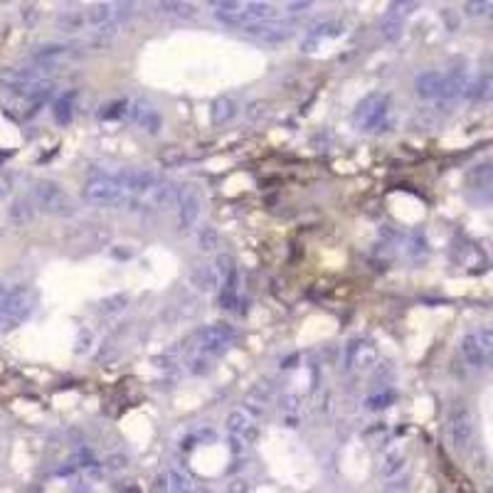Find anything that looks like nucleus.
I'll list each match as a JSON object with an SVG mask.
<instances>
[{
    "label": "nucleus",
    "mask_w": 493,
    "mask_h": 493,
    "mask_svg": "<svg viewBox=\"0 0 493 493\" xmlns=\"http://www.w3.org/2000/svg\"><path fill=\"white\" fill-rule=\"evenodd\" d=\"M33 200L35 210L44 212L52 217H74L77 215V200L67 193L57 180L50 178H40L37 183L33 185Z\"/></svg>",
    "instance_id": "nucleus-1"
},
{
    "label": "nucleus",
    "mask_w": 493,
    "mask_h": 493,
    "mask_svg": "<svg viewBox=\"0 0 493 493\" xmlns=\"http://www.w3.org/2000/svg\"><path fill=\"white\" fill-rule=\"evenodd\" d=\"M215 8V17L222 22V25H227V28H234V30H244L254 25L259 20H266V17H272V6L269 3H234V0H220V3H212Z\"/></svg>",
    "instance_id": "nucleus-2"
},
{
    "label": "nucleus",
    "mask_w": 493,
    "mask_h": 493,
    "mask_svg": "<svg viewBox=\"0 0 493 493\" xmlns=\"http://www.w3.org/2000/svg\"><path fill=\"white\" fill-rule=\"evenodd\" d=\"M234 338H237V331L225 321L202 326L200 331L193 333V353L190 355H202V358L215 361L232 348Z\"/></svg>",
    "instance_id": "nucleus-3"
},
{
    "label": "nucleus",
    "mask_w": 493,
    "mask_h": 493,
    "mask_svg": "<svg viewBox=\"0 0 493 493\" xmlns=\"http://www.w3.org/2000/svg\"><path fill=\"white\" fill-rule=\"evenodd\" d=\"M35 306H37V294L28 284H17L8 288L6 304L0 309V331H12L20 323H25L33 316Z\"/></svg>",
    "instance_id": "nucleus-4"
},
{
    "label": "nucleus",
    "mask_w": 493,
    "mask_h": 493,
    "mask_svg": "<svg viewBox=\"0 0 493 493\" xmlns=\"http://www.w3.org/2000/svg\"><path fill=\"white\" fill-rule=\"evenodd\" d=\"M82 198L92 205L99 207H119L123 205L126 200V193H123L121 185V175L116 173H99V175H92L84 183L82 188Z\"/></svg>",
    "instance_id": "nucleus-5"
},
{
    "label": "nucleus",
    "mask_w": 493,
    "mask_h": 493,
    "mask_svg": "<svg viewBox=\"0 0 493 493\" xmlns=\"http://www.w3.org/2000/svg\"><path fill=\"white\" fill-rule=\"evenodd\" d=\"M390 106H392V96L385 94V92L367 94L365 99H361L358 106H355L353 123L361 131H380L383 126H388Z\"/></svg>",
    "instance_id": "nucleus-6"
},
{
    "label": "nucleus",
    "mask_w": 493,
    "mask_h": 493,
    "mask_svg": "<svg viewBox=\"0 0 493 493\" xmlns=\"http://www.w3.org/2000/svg\"><path fill=\"white\" fill-rule=\"evenodd\" d=\"M461 355L469 367L483 370L493 358V331L488 326L474 328L461 338Z\"/></svg>",
    "instance_id": "nucleus-7"
},
{
    "label": "nucleus",
    "mask_w": 493,
    "mask_h": 493,
    "mask_svg": "<svg viewBox=\"0 0 493 493\" xmlns=\"http://www.w3.org/2000/svg\"><path fill=\"white\" fill-rule=\"evenodd\" d=\"M296 22L294 20H284V17H266V20H259L250 28H244V33L250 37H257L259 42L266 44H279L284 40H288L294 35Z\"/></svg>",
    "instance_id": "nucleus-8"
},
{
    "label": "nucleus",
    "mask_w": 493,
    "mask_h": 493,
    "mask_svg": "<svg viewBox=\"0 0 493 493\" xmlns=\"http://www.w3.org/2000/svg\"><path fill=\"white\" fill-rule=\"evenodd\" d=\"M447 437L454 449H466L474 439V417L464 405H456L447 420Z\"/></svg>",
    "instance_id": "nucleus-9"
},
{
    "label": "nucleus",
    "mask_w": 493,
    "mask_h": 493,
    "mask_svg": "<svg viewBox=\"0 0 493 493\" xmlns=\"http://www.w3.org/2000/svg\"><path fill=\"white\" fill-rule=\"evenodd\" d=\"M77 55L74 44L67 42H44L40 47H35L33 62L35 69H57L60 64H64L67 60H72Z\"/></svg>",
    "instance_id": "nucleus-10"
},
{
    "label": "nucleus",
    "mask_w": 493,
    "mask_h": 493,
    "mask_svg": "<svg viewBox=\"0 0 493 493\" xmlns=\"http://www.w3.org/2000/svg\"><path fill=\"white\" fill-rule=\"evenodd\" d=\"M202 212V193L198 188H183L178 195V230L188 232Z\"/></svg>",
    "instance_id": "nucleus-11"
},
{
    "label": "nucleus",
    "mask_w": 493,
    "mask_h": 493,
    "mask_svg": "<svg viewBox=\"0 0 493 493\" xmlns=\"http://www.w3.org/2000/svg\"><path fill=\"white\" fill-rule=\"evenodd\" d=\"M412 10H417V3H392L388 8V12L380 20V33L388 42H397L399 35H402V28H405V20L412 15Z\"/></svg>",
    "instance_id": "nucleus-12"
},
{
    "label": "nucleus",
    "mask_w": 493,
    "mask_h": 493,
    "mask_svg": "<svg viewBox=\"0 0 493 493\" xmlns=\"http://www.w3.org/2000/svg\"><path fill=\"white\" fill-rule=\"evenodd\" d=\"M377 361V348L370 338H353L345 345V367L348 370H365Z\"/></svg>",
    "instance_id": "nucleus-13"
},
{
    "label": "nucleus",
    "mask_w": 493,
    "mask_h": 493,
    "mask_svg": "<svg viewBox=\"0 0 493 493\" xmlns=\"http://www.w3.org/2000/svg\"><path fill=\"white\" fill-rule=\"evenodd\" d=\"M128 114H131V119L136 121V126H139L141 131L148 133V136L161 133L163 116H161V111L155 109L153 104H148V101H136V104H131Z\"/></svg>",
    "instance_id": "nucleus-14"
},
{
    "label": "nucleus",
    "mask_w": 493,
    "mask_h": 493,
    "mask_svg": "<svg viewBox=\"0 0 493 493\" xmlns=\"http://www.w3.org/2000/svg\"><path fill=\"white\" fill-rule=\"evenodd\" d=\"M442 89H444V72H439V69H427V72L417 74L415 92L420 99L439 101L442 99Z\"/></svg>",
    "instance_id": "nucleus-15"
},
{
    "label": "nucleus",
    "mask_w": 493,
    "mask_h": 493,
    "mask_svg": "<svg viewBox=\"0 0 493 493\" xmlns=\"http://www.w3.org/2000/svg\"><path fill=\"white\" fill-rule=\"evenodd\" d=\"M188 279L190 284H193V288H198L200 294H212V291H217V286H220V277H217L215 266H212L210 261L195 264L193 269H190Z\"/></svg>",
    "instance_id": "nucleus-16"
},
{
    "label": "nucleus",
    "mask_w": 493,
    "mask_h": 493,
    "mask_svg": "<svg viewBox=\"0 0 493 493\" xmlns=\"http://www.w3.org/2000/svg\"><path fill=\"white\" fill-rule=\"evenodd\" d=\"M469 87V74L464 69H449V72H444V89H442V104H451V101L461 99Z\"/></svg>",
    "instance_id": "nucleus-17"
},
{
    "label": "nucleus",
    "mask_w": 493,
    "mask_h": 493,
    "mask_svg": "<svg viewBox=\"0 0 493 493\" xmlns=\"http://www.w3.org/2000/svg\"><path fill=\"white\" fill-rule=\"evenodd\" d=\"M239 284H242V277H239V269L234 266L232 272L220 282V286H217V304H220V309L225 311L237 309Z\"/></svg>",
    "instance_id": "nucleus-18"
},
{
    "label": "nucleus",
    "mask_w": 493,
    "mask_h": 493,
    "mask_svg": "<svg viewBox=\"0 0 493 493\" xmlns=\"http://www.w3.org/2000/svg\"><path fill=\"white\" fill-rule=\"evenodd\" d=\"M466 183H469V188L474 190L476 195H481L483 200H488V195H491V185H493V168L488 161H483L481 166H476L474 171H469V175H466Z\"/></svg>",
    "instance_id": "nucleus-19"
},
{
    "label": "nucleus",
    "mask_w": 493,
    "mask_h": 493,
    "mask_svg": "<svg viewBox=\"0 0 493 493\" xmlns=\"http://www.w3.org/2000/svg\"><path fill=\"white\" fill-rule=\"evenodd\" d=\"M35 215H37V210H35L33 200H30L28 195L15 198L10 202V207H8V217H10V222L15 225V227H25V225H30V222L35 220Z\"/></svg>",
    "instance_id": "nucleus-20"
},
{
    "label": "nucleus",
    "mask_w": 493,
    "mask_h": 493,
    "mask_svg": "<svg viewBox=\"0 0 493 493\" xmlns=\"http://www.w3.org/2000/svg\"><path fill=\"white\" fill-rule=\"evenodd\" d=\"M74 106H77V89H69L64 94H60L52 104V114L60 126H69L74 119Z\"/></svg>",
    "instance_id": "nucleus-21"
},
{
    "label": "nucleus",
    "mask_w": 493,
    "mask_h": 493,
    "mask_svg": "<svg viewBox=\"0 0 493 493\" xmlns=\"http://www.w3.org/2000/svg\"><path fill=\"white\" fill-rule=\"evenodd\" d=\"M493 94V79L491 74H481L476 79H469V87H466L464 96L474 104H486Z\"/></svg>",
    "instance_id": "nucleus-22"
},
{
    "label": "nucleus",
    "mask_w": 493,
    "mask_h": 493,
    "mask_svg": "<svg viewBox=\"0 0 493 493\" xmlns=\"http://www.w3.org/2000/svg\"><path fill=\"white\" fill-rule=\"evenodd\" d=\"M237 114V101L232 96H217L210 106V119L215 126H225L227 121H232Z\"/></svg>",
    "instance_id": "nucleus-23"
},
{
    "label": "nucleus",
    "mask_w": 493,
    "mask_h": 493,
    "mask_svg": "<svg viewBox=\"0 0 493 493\" xmlns=\"http://www.w3.org/2000/svg\"><path fill=\"white\" fill-rule=\"evenodd\" d=\"M269 402H272V388H269L266 383H261L247 395V399H244V410L250 412L252 417L261 415V412L269 407Z\"/></svg>",
    "instance_id": "nucleus-24"
},
{
    "label": "nucleus",
    "mask_w": 493,
    "mask_h": 493,
    "mask_svg": "<svg viewBox=\"0 0 493 493\" xmlns=\"http://www.w3.org/2000/svg\"><path fill=\"white\" fill-rule=\"evenodd\" d=\"M168 476V491L166 493H200L198 486H195V481L190 478V474H185L183 469H171V472L166 474Z\"/></svg>",
    "instance_id": "nucleus-25"
},
{
    "label": "nucleus",
    "mask_w": 493,
    "mask_h": 493,
    "mask_svg": "<svg viewBox=\"0 0 493 493\" xmlns=\"http://www.w3.org/2000/svg\"><path fill=\"white\" fill-rule=\"evenodd\" d=\"M405 461H407L405 449H399V447H397V449H390L388 454H385L380 472H383V476L395 478V476H399V474H402V469H405Z\"/></svg>",
    "instance_id": "nucleus-26"
},
{
    "label": "nucleus",
    "mask_w": 493,
    "mask_h": 493,
    "mask_svg": "<svg viewBox=\"0 0 493 493\" xmlns=\"http://www.w3.org/2000/svg\"><path fill=\"white\" fill-rule=\"evenodd\" d=\"M227 432L230 434H237V437H242L244 432H247V427H252L254 424V417L250 415V412L244 410V407H237V410H232L227 415Z\"/></svg>",
    "instance_id": "nucleus-27"
},
{
    "label": "nucleus",
    "mask_w": 493,
    "mask_h": 493,
    "mask_svg": "<svg viewBox=\"0 0 493 493\" xmlns=\"http://www.w3.org/2000/svg\"><path fill=\"white\" fill-rule=\"evenodd\" d=\"M128 306V294H111V296H104V299H99V304H96V311H99L101 316H119L121 311H126Z\"/></svg>",
    "instance_id": "nucleus-28"
},
{
    "label": "nucleus",
    "mask_w": 493,
    "mask_h": 493,
    "mask_svg": "<svg viewBox=\"0 0 493 493\" xmlns=\"http://www.w3.org/2000/svg\"><path fill=\"white\" fill-rule=\"evenodd\" d=\"M57 28L64 30V33H79V30L87 28V20H84V10H64L57 15Z\"/></svg>",
    "instance_id": "nucleus-29"
},
{
    "label": "nucleus",
    "mask_w": 493,
    "mask_h": 493,
    "mask_svg": "<svg viewBox=\"0 0 493 493\" xmlns=\"http://www.w3.org/2000/svg\"><path fill=\"white\" fill-rule=\"evenodd\" d=\"M345 33V28H343V22H336V20H323V22H318V25H313V28L309 30V37H313V40H326V37H340V35Z\"/></svg>",
    "instance_id": "nucleus-30"
},
{
    "label": "nucleus",
    "mask_w": 493,
    "mask_h": 493,
    "mask_svg": "<svg viewBox=\"0 0 493 493\" xmlns=\"http://www.w3.org/2000/svg\"><path fill=\"white\" fill-rule=\"evenodd\" d=\"M198 247L205 254H215L217 250L222 247V237L217 234V230H212V227H202L198 232Z\"/></svg>",
    "instance_id": "nucleus-31"
},
{
    "label": "nucleus",
    "mask_w": 493,
    "mask_h": 493,
    "mask_svg": "<svg viewBox=\"0 0 493 493\" xmlns=\"http://www.w3.org/2000/svg\"><path fill=\"white\" fill-rule=\"evenodd\" d=\"M155 10H163V12H171V15H178V17H195L198 12V6L193 3H155Z\"/></svg>",
    "instance_id": "nucleus-32"
},
{
    "label": "nucleus",
    "mask_w": 493,
    "mask_h": 493,
    "mask_svg": "<svg viewBox=\"0 0 493 493\" xmlns=\"http://www.w3.org/2000/svg\"><path fill=\"white\" fill-rule=\"evenodd\" d=\"M395 399H397L395 390L385 388V390H380V392L370 395V397L365 399V407H367V410H372V412H377V410H385V407H390Z\"/></svg>",
    "instance_id": "nucleus-33"
},
{
    "label": "nucleus",
    "mask_w": 493,
    "mask_h": 493,
    "mask_svg": "<svg viewBox=\"0 0 493 493\" xmlns=\"http://www.w3.org/2000/svg\"><path fill=\"white\" fill-rule=\"evenodd\" d=\"M128 109H131V104H128L126 99L114 101V104L106 106V111H101V119H104V121H116V119H123V116H126Z\"/></svg>",
    "instance_id": "nucleus-34"
},
{
    "label": "nucleus",
    "mask_w": 493,
    "mask_h": 493,
    "mask_svg": "<svg viewBox=\"0 0 493 493\" xmlns=\"http://www.w3.org/2000/svg\"><path fill=\"white\" fill-rule=\"evenodd\" d=\"M17 185V173L12 171H0V200H6L12 195Z\"/></svg>",
    "instance_id": "nucleus-35"
},
{
    "label": "nucleus",
    "mask_w": 493,
    "mask_h": 493,
    "mask_svg": "<svg viewBox=\"0 0 493 493\" xmlns=\"http://www.w3.org/2000/svg\"><path fill=\"white\" fill-rule=\"evenodd\" d=\"M212 363L210 358H202V355H190L188 358V365H190V372L193 375H207L212 370Z\"/></svg>",
    "instance_id": "nucleus-36"
},
{
    "label": "nucleus",
    "mask_w": 493,
    "mask_h": 493,
    "mask_svg": "<svg viewBox=\"0 0 493 493\" xmlns=\"http://www.w3.org/2000/svg\"><path fill=\"white\" fill-rule=\"evenodd\" d=\"M269 116V104L266 101H252L250 106H247V119L250 121H264V119Z\"/></svg>",
    "instance_id": "nucleus-37"
},
{
    "label": "nucleus",
    "mask_w": 493,
    "mask_h": 493,
    "mask_svg": "<svg viewBox=\"0 0 493 493\" xmlns=\"http://www.w3.org/2000/svg\"><path fill=\"white\" fill-rule=\"evenodd\" d=\"M491 3L488 0H476V3H466L464 6V12L469 17H483V15H488V10H491Z\"/></svg>",
    "instance_id": "nucleus-38"
},
{
    "label": "nucleus",
    "mask_w": 493,
    "mask_h": 493,
    "mask_svg": "<svg viewBox=\"0 0 493 493\" xmlns=\"http://www.w3.org/2000/svg\"><path fill=\"white\" fill-rule=\"evenodd\" d=\"M383 493H410V476H395L383 488Z\"/></svg>",
    "instance_id": "nucleus-39"
},
{
    "label": "nucleus",
    "mask_w": 493,
    "mask_h": 493,
    "mask_svg": "<svg viewBox=\"0 0 493 493\" xmlns=\"http://www.w3.org/2000/svg\"><path fill=\"white\" fill-rule=\"evenodd\" d=\"M161 161L166 163V166H175V163L185 161V153L180 148H168L166 153L161 155Z\"/></svg>",
    "instance_id": "nucleus-40"
},
{
    "label": "nucleus",
    "mask_w": 493,
    "mask_h": 493,
    "mask_svg": "<svg viewBox=\"0 0 493 493\" xmlns=\"http://www.w3.org/2000/svg\"><path fill=\"white\" fill-rule=\"evenodd\" d=\"M311 8H313V3H309V0H299V3H286L288 15H301V12L311 10Z\"/></svg>",
    "instance_id": "nucleus-41"
},
{
    "label": "nucleus",
    "mask_w": 493,
    "mask_h": 493,
    "mask_svg": "<svg viewBox=\"0 0 493 493\" xmlns=\"http://www.w3.org/2000/svg\"><path fill=\"white\" fill-rule=\"evenodd\" d=\"M230 451L237 456H242L244 451H247V444H244L242 437H237V434H230Z\"/></svg>",
    "instance_id": "nucleus-42"
},
{
    "label": "nucleus",
    "mask_w": 493,
    "mask_h": 493,
    "mask_svg": "<svg viewBox=\"0 0 493 493\" xmlns=\"http://www.w3.org/2000/svg\"><path fill=\"white\" fill-rule=\"evenodd\" d=\"M227 493H250V483L244 478H232L227 486Z\"/></svg>",
    "instance_id": "nucleus-43"
},
{
    "label": "nucleus",
    "mask_w": 493,
    "mask_h": 493,
    "mask_svg": "<svg viewBox=\"0 0 493 493\" xmlns=\"http://www.w3.org/2000/svg\"><path fill=\"white\" fill-rule=\"evenodd\" d=\"M318 47H321V42H318V40H313V37H309V35H306L304 42H301V52H304V55H311V52H316Z\"/></svg>",
    "instance_id": "nucleus-44"
},
{
    "label": "nucleus",
    "mask_w": 493,
    "mask_h": 493,
    "mask_svg": "<svg viewBox=\"0 0 493 493\" xmlns=\"http://www.w3.org/2000/svg\"><path fill=\"white\" fill-rule=\"evenodd\" d=\"M89 348H92V333L84 331V338L77 340V345H74V353H89Z\"/></svg>",
    "instance_id": "nucleus-45"
},
{
    "label": "nucleus",
    "mask_w": 493,
    "mask_h": 493,
    "mask_svg": "<svg viewBox=\"0 0 493 493\" xmlns=\"http://www.w3.org/2000/svg\"><path fill=\"white\" fill-rule=\"evenodd\" d=\"M126 466H128V459L123 454L109 456V469H114V472H116V469H126Z\"/></svg>",
    "instance_id": "nucleus-46"
},
{
    "label": "nucleus",
    "mask_w": 493,
    "mask_h": 493,
    "mask_svg": "<svg viewBox=\"0 0 493 493\" xmlns=\"http://www.w3.org/2000/svg\"><path fill=\"white\" fill-rule=\"evenodd\" d=\"M22 15H25V22H28V25H35V20H37L40 12L35 10L33 6H28V8H25V10H22Z\"/></svg>",
    "instance_id": "nucleus-47"
},
{
    "label": "nucleus",
    "mask_w": 493,
    "mask_h": 493,
    "mask_svg": "<svg viewBox=\"0 0 493 493\" xmlns=\"http://www.w3.org/2000/svg\"><path fill=\"white\" fill-rule=\"evenodd\" d=\"M155 491H158V493H166L168 491V476H166V474L155 478Z\"/></svg>",
    "instance_id": "nucleus-48"
},
{
    "label": "nucleus",
    "mask_w": 493,
    "mask_h": 493,
    "mask_svg": "<svg viewBox=\"0 0 493 493\" xmlns=\"http://www.w3.org/2000/svg\"><path fill=\"white\" fill-rule=\"evenodd\" d=\"M8 288H10V286H8V284H3V282H0V309H3V304H6Z\"/></svg>",
    "instance_id": "nucleus-49"
}]
</instances>
